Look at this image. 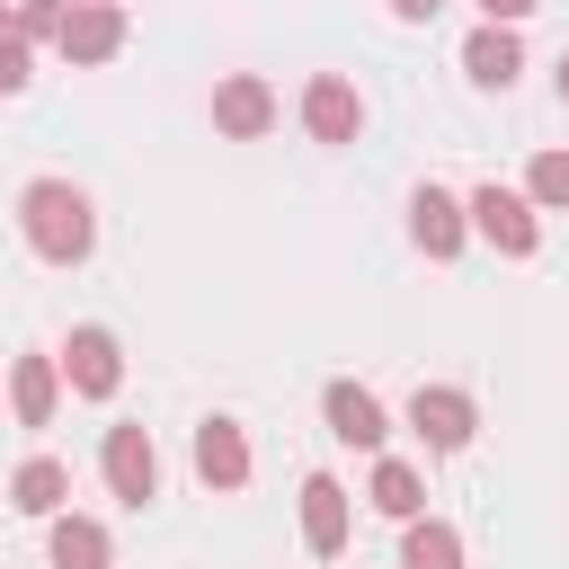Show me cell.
Instances as JSON below:
<instances>
[{
    "label": "cell",
    "instance_id": "30bf717a",
    "mask_svg": "<svg viewBox=\"0 0 569 569\" xmlns=\"http://www.w3.org/2000/svg\"><path fill=\"white\" fill-rule=\"evenodd\" d=\"M53 53H62V62H116V53H124V9H62Z\"/></svg>",
    "mask_w": 569,
    "mask_h": 569
},
{
    "label": "cell",
    "instance_id": "9c48e42d",
    "mask_svg": "<svg viewBox=\"0 0 569 569\" xmlns=\"http://www.w3.org/2000/svg\"><path fill=\"white\" fill-rule=\"evenodd\" d=\"M320 418H329L338 445H365V453H382V436H391V418H382V400L365 382H329L320 391Z\"/></svg>",
    "mask_w": 569,
    "mask_h": 569
},
{
    "label": "cell",
    "instance_id": "44dd1931",
    "mask_svg": "<svg viewBox=\"0 0 569 569\" xmlns=\"http://www.w3.org/2000/svg\"><path fill=\"white\" fill-rule=\"evenodd\" d=\"M542 0H480V27H525Z\"/></svg>",
    "mask_w": 569,
    "mask_h": 569
},
{
    "label": "cell",
    "instance_id": "7c38bea8",
    "mask_svg": "<svg viewBox=\"0 0 569 569\" xmlns=\"http://www.w3.org/2000/svg\"><path fill=\"white\" fill-rule=\"evenodd\" d=\"M302 551H311V560H338V551H347V489H338L329 471L302 480Z\"/></svg>",
    "mask_w": 569,
    "mask_h": 569
},
{
    "label": "cell",
    "instance_id": "603a6c76",
    "mask_svg": "<svg viewBox=\"0 0 569 569\" xmlns=\"http://www.w3.org/2000/svg\"><path fill=\"white\" fill-rule=\"evenodd\" d=\"M53 9H124V0H53Z\"/></svg>",
    "mask_w": 569,
    "mask_h": 569
},
{
    "label": "cell",
    "instance_id": "277c9868",
    "mask_svg": "<svg viewBox=\"0 0 569 569\" xmlns=\"http://www.w3.org/2000/svg\"><path fill=\"white\" fill-rule=\"evenodd\" d=\"M62 382H71L80 400H116V382H124V347H116V329L80 320V329L62 338Z\"/></svg>",
    "mask_w": 569,
    "mask_h": 569
},
{
    "label": "cell",
    "instance_id": "e0dca14e",
    "mask_svg": "<svg viewBox=\"0 0 569 569\" xmlns=\"http://www.w3.org/2000/svg\"><path fill=\"white\" fill-rule=\"evenodd\" d=\"M107 560H116V542L98 516H53V569H107Z\"/></svg>",
    "mask_w": 569,
    "mask_h": 569
},
{
    "label": "cell",
    "instance_id": "ac0fdd59",
    "mask_svg": "<svg viewBox=\"0 0 569 569\" xmlns=\"http://www.w3.org/2000/svg\"><path fill=\"white\" fill-rule=\"evenodd\" d=\"M400 569H462V533H453L445 516L400 525Z\"/></svg>",
    "mask_w": 569,
    "mask_h": 569
},
{
    "label": "cell",
    "instance_id": "9a60e30c",
    "mask_svg": "<svg viewBox=\"0 0 569 569\" xmlns=\"http://www.w3.org/2000/svg\"><path fill=\"white\" fill-rule=\"evenodd\" d=\"M53 400H62L53 356H18V365H9V409H18V427H53Z\"/></svg>",
    "mask_w": 569,
    "mask_h": 569
},
{
    "label": "cell",
    "instance_id": "7402d4cb",
    "mask_svg": "<svg viewBox=\"0 0 569 569\" xmlns=\"http://www.w3.org/2000/svg\"><path fill=\"white\" fill-rule=\"evenodd\" d=\"M436 9H445V0H391V18H409V27H427Z\"/></svg>",
    "mask_w": 569,
    "mask_h": 569
},
{
    "label": "cell",
    "instance_id": "7a4b0ae2",
    "mask_svg": "<svg viewBox=\"0 0 569 569\" xmlns=\"http://www.w3.org/2000/svg\"><path fill=\"white\" fill-rule=\"evenodd\" d=\"M542 204L525 196V187H471V231L498 249V258H533L542 249V222H533Z\"/></svg>",
    "mask_w": 569,
    "mask_h": 569
},
{
    "label": "cell",
    "instance_id": "4fadbf2b",
    "mask_svg": "<svg viewBox=\"0 0 569 569\" xmlns=\"http://www.w3.org/2000/svg\"><path fill=\"white\" fill-rule=\"evenodd\" d=\"M62 498H71V471H62L53 453H27V462L9 471V507H18V516L53 525V516H62Z\"/></svg>",
    "mask_w": 569,
    "mask_h": 569
},
{
    "label": "cell",
    "instance_id": "d6986e66",
    "mask_svg": "<svg viewBox=\"0 0 569 569\" xmlns=\"http://www.w3.org/2000/svg\"><path fill=\"white\" fill-rule=\"evenodd\" d=\"M525 196H533L542 213H560V204H569V151H533V169H525Z\"/></svg>",
    "mask_w": 569,
    "mask_h": 569
},
{
    "label": "cell",
    "instance_id": "cb8c5ba5",
    "mask_svg": "<svg viewBox=\"0 0 569 569\" xmlns=\"http://www.w3.org/2000/svg\"><path fill=\"white\" fill-rule=\"evenodd\" d=\"M560 98H569V53H560Z\"/></svg>",
    "mask_w": 569,
    "mask_h": 569
},
{
    "label": "cell",
    "instance_id": "8fae6325",
    "mask_svg": "<svg viewBox=\"0 0 569 569\" xmlns=\"http://www.w3.org/2000/svg\"><path fill=\"white\" fill-rule=\"evenodd\" d=\"M187 453H196V480H204V489H240V480H249V436H240V418H204Z\"/></svg>",
    "mask_w": 569,
    "mask_h": 569
},
{
    "label": "cell",
    "instance_id": "6da1fadb",
    "mask_svg": "<svg viewBox=\"0 0 569 569\" xmlns=\"http://www.w3.org/2000/svg\"><path fill=\"white\" fill-rule=\"evenodd\" d=\"M18 231H27V249L44 267H80L98 249V213H89V196L71 178H27L18 187Z\"/></svg>",
    "mask_w": 569,
    "mask_h": 569
},
{
    "label": "cell",
    "instance_id": "ba28073f",
    "mask_svg": "<svg viewBox=\"0 0 569 569\" xmlns=\"http://www.w3.org/2000/svg\"><path fill=\"white\" fill-rule=\"evenodd\" d=\"M276 124V89L258 80V71H231V80H213V133H231V142H258Z\"/></svg>",
    "mask_w": 569,
    "mask_h": 569
},
{
    "label": "cell",
    "instance_id": "52a82bcc",
    "mask_svg": "<svg viewBox=\"0 0 569 569\" xmlns=\"http://www.w3.org/2000/svg\"><path fill=\"white\" fill-rule=\"evenodd\" d=\"M409 240H418L427 258H453V249L471 240V196H453V187H418V196H409Z\"/></svg>",
    "mask_w": 569,
    "mask_h": 569
},
{
    "label": "cell",
    "instance_id": "2e32d148",
    "mask_svg": "<svg viewBox=\"0 0 569 569\" xmlns=\"http://www.w3.org/2000/svg\"><path fill=\"white\" fill-rule=\"evenodd\" d=\"M382 516H400V525H418L427 516V480H418V462H400V453H382L373 462V489H365Z\"/></svg>",
    "mask_w": 569,
    "mask_h": 569
},
{
    "label": "cell",
    "instance_id": "3957f363",
    "mask_svg": "<svg viewBox=\"0 0 569 569\" xmlns=\"http://www.w3.org/2000/svg\"><path fill=\"white\" fill-rule=\"evenodd\" d=\"M409 427H418L427 453H462V445L480 436V409H471V391H453V382H418V391H409Z\"/></svg>",
    "mask_w": 569,
    "mask_h": 569
},
{
    "label": "cell",
    "instance_id": "ffe728a7",
    "mask_svg": "<svg viewBox=\"0 0 569 569\" xmlns=\"http://www.w3.org/2000/svg\"><path fill=\"white\" fill-rule=\"evenodd\" d=\"M27 62H36V44H27L18 27H9V44H0V89H27V80H36Z\"/></svg>",
    "mask_w": 569,
    "mask_h": 569
},
{
    "label": "cell",
    "instance_id": "8992f818",
    "mask_svg": "<svg viewBox=\"0 0 569 569\" xmlns=\"http://www.w3.org/2000/svg\"><path fill=\"white\" fill-rule=\"evenodd\" d=\"M302 133H311V142H356V133H365V98H356V80L311 71V80H302Z\"/></svg>",
    "mask_w": 569,
    "mask_h": 569
},
{
    "label": "cell",
    "instance_id": "5bb4252c",
    "mask_svg": "<svg viewBox=\"0 0 569 569\" xmlns=\"http://www.w3.org/2000/svg\"><path fill=\"white\" fill-rule=\"evenodd\" d=\"M462 71H471L480 89H507V80L525 71V44H516V27H471V36H462Z\"/></svg>",
    "mask_w": 569,
    "mask_h": 569
},
{
    "label": "cell",
    "instance_id": "5b68a950",
    "mask_svg": "<svg viewBox=\"0 0 569 569\" xmlns=\"http://www.w3.org/2000/svg\"><path fill=\"white\" fill-rule=\"evenodd\" d=\"M98 471H107V489H116L124 507H151V498H160V453H151V436H142V427H107Z\"/></svg>",
    "mask_w": 569,
    "mask_h": 569
}]
</instances>
